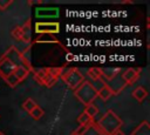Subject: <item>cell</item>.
<instances>
[{
	"mask_svg": "<svg viewBox=\"0 0 150 135\" xmlns=\"http://www.w3.org/2000/svg\"><path fill=\"white\" fill-rule=\"evenodd\" d=\"M91 121H93V119H90L84 112L77 117V122H79V124H80L81 127H86V126H88Z\"/></svg>",
	"mask_w": 150,
	"mask_h": 135,
	"instance_id": "44dd1931",
	"label": "cell"
},
{
	"mask_svg": "<svg viewBox=\"0 0 150 135\" xmlns=\"http://www.w3.org/2000/svg\"><path fill=\"white\" fill-rule=\"evenodd\" d=\"M71 135H79V134H76V133H73V134H71Z\"/></svg>",
	"mask_w": 150,
	"mask_h": 135,
	"instance_id": "d4e9b609",
	"label": "cell"
},
{
	"mask_svg": "<svg viewBox=\"0 0 150 135\" xmlns=\"http://www.w3.org/2000/svg\"><path fill=\"white\" fill-rule=\"evenodd\" d=\"M110 85H107L110 89H111V92H112V94L114 95H117V94H120L125 87H127V83L124 82V80H123V77H122V74L120 73V74H117L114 79H111L110 81Z\"/></svg>",
	"mask_w": 150,
	"mask_h": 135,
	"instance_id": "ba28073f",
	"label": "cell"
},
{
	"mask_svg": "<svg viewBox=\"0 0 150 135\" xmlns=\"http://www.w3.org/2000/svg\"><path fill=\"white\" fill-rule=\"evenodd\" d=\"M74 133H76V134H79V135H103L102 131H101V129L98 128V126H97L96 122H94V121H91V122H90L88 126H86V127L79 126V128H77Z\"/></svg>",
	"mask_w": 150,
	"mask_h": 135,
	"instance_id": "9c48e42d",
	"label": "cell"
},
{
	"mask_svg": "<svg viewBox=\"0 0 150 135\" xmlns=\"http://www.w3.org/2000/svg\"><path fill=\"white\" fill-rule=\"evenodd\" d=\"M75 97L84 106H88L89 103H93L94 100L97 97V90L94 88V86L89 81H83L75 90H74Z\"/></svg>",
	"mask_w": 150,
	"mask_h": 135,
	"instance_id": "277c9868",
	"label": "cell"
},
{
	"mask_svg": "<svg viewBox=\"0 0 150 135\" xmlns=\"http://www.w3.org/2000/svg\"><path fill=\"white\" fill-rule=\"evenodd\" d=\"M22 41L23 42H28L30 40V20L28 19L22 26Z\"/></svg>",
	"mask_w": 150,
	"mask_h": 135,
	"instance_id": "9a60e30c",
	"label": "cell"
},
{
	"mask_svg": "<svg viewBox=\"0 0 150 135\" xmlns=\"http://www.w3.org/2000/svg\"><path fill=\"white\" fill-rule=\"evenodd\" d=\"M12 4H13L12 0H0V9L1 11H6Z\"/></svg>",
	"mask_w": 150,
	"mask_h": 135,
	"instance_id": "603a6c76",
	"label": "cell"
},
{
	"mask_svg": "<svg viewBox=\"0 0 150 135\" xmlns=\"http://www.w3.org/2000/svg\"><path fill=\"white\" fill-rule=\"evenodd\" d=\"M141 72H142L141 68H127L122 74V77H123L124 82L127 83V86L128 85H132L138 79Z\"/></svg>",
	"mask_w": 150,
	"mask_h": 135,
	"instance_id": "30bf717a",
	"label": "cell"
},
{
	"mask_svg": "<svg viewBox=\"0 0 150 135\" xmlns=\"http://www.w3.org/2000/svg\"><path fill=\"white\" fill-rule=\"evenodd\" d=\"M132 96L138 101L142 102L146 96H148V90L143 87V86H138L132 90Z\"/></svg>",
	"mask_w": 150,
	"mask_h": 135,
	"instance_id": "7c38bea8",
	"label": "cell"
},
{
	"mask_svg": "<svg viewBox=\"0 0 150 135\" xmlns=\"http://www.w3.org/2000/svg\"><path fill=\"white\" fill-rule=\"evenodd\" d=\"M84 113H86L90 119H94V117L97 115V113H98V108H97L96 104H94V103H89L88 106H86V108H84Z\"/></svg>",
	"mask_w": 150,
	"mask_h": 135,
	"instance_id": "ac0fdd59",
	"label": "cell"
},
{
	"mask_svg": "<svg viewBox=\"0 0 150 135\" xmlns=\"http://www.w3.org/2000/svg\"><path fill=\"white\" fill-rule=\"evenodd\" d=\"M21 66H30V63L22 52L11 46L0 58V76L6 80Z\"/></svg>",
	"mask_w": 150,
	"mask_h": 135,
	"instance_id": "6da1fadb",
	"label": "cell"
},
{
	"mask_svg": "<svg viewBox=\"0 0 150 135\" xmlns=\"http://www.w3.org/2000/svg\"><path fill=\"white\" fill-rule=\"evenodd\" d=\"M11 34H12V36L15 40L22 41V28H21V26H16L15 28H13V31L11 32Z\"/></svg>",
	"mask_w": 150,
	"mask_h": 135,
	"instance_id": "7402d4cb",
	"label": "cell"
},
{
	"mask_svg": "<svg viewBox=\"0 0 150 135\" xmlns=\"http://www.w3.org/2000/svg\"><path fill=\"white\" fill-rule=\"evenodd\" d=\"M112 135H125V134H124L122 130H120V129H118V130H117V131H115Z\"/></svg>",
	"mask_w": 150,
	"mask_h": 135,
	"instance_id": "cb8c5ba5",
	"label": "cell"
},
{
	"mask_svg": "<svg viewBox=\"0 0 150 135\" xmlns=\"http://www.w3.org/2000/svg\"><path fill=\"white\" fill-rule=\"evenodd\" d=\"M35 32L38 34H55L60 32L59 22H36Z\"/></svg>",
	"mask_w": 150,
	"mask_h": 135,
	"instance_id": "52a82bcc",
	"label": "cell"
},
{
	"mask_svg": "<svg viewBox=\"0 0 150 135\" xmlns=\"http://www.w3.org/2000/svg\"><path fill=\"white\" fill-rule=\"evenodd\" d=\"M63 73L62 67H48V68H40L34 72V79L41 86L47 88L53 87Z\"/></svg>",
	"mask_w": 150,
	"mask_h": 135,
	"instance_id": "7a4b0ae2",
	"label": "cell"
},
{
	"mask_svg": "<svg viewBox=\"0 0 150 135\" xmlns=\"http://www.w3.org/2000/svg\"><path fill=\"white\" fill-rule=\"evenodd\" d=\"M96 124L101 129L102 134L104 135H112L115 131H117L122 126V120L112 112L108 110L97 122Z\"/></svg>",
	"mask_w": 150,
	"mask_h": 135,
	"instance_id": "3957f363",
	"label": "cell"
},
{
	"mask_svg": "<svg viewBox=\"0 0 150 135\" xmlns=\"http://www.w3.org/2000/svg\"><path fill=\"white\" fill-rule=\"evenodd\" d=\"M111 95H114L112 94V92H111V89L105 85V86H103L101 89H98L97 90V97H100L101 100H103V101H107Z\"/></svg>",
	"mask_w": 150,
	"mask_h": 135,
	"instance_id": "2e32d148",
	"label": "cell"
},
{
	"mask_svg": "<svg viewBox=\"0 0 150 135\" xmlns=\"http://www.w3.org/2000/svg\"><path fill=\"white\" fill-rule=\"evenodd\" d=\"M63 82L70 88V89H76L83 81H84V76L83 74L80 72L79 68L76 67H71L67 70H63L62 75H61Z\"/></svg>",
	"mask_w": 150,
	"mask_h": 135,
	"instance_id": "5b68a950",
	"label": "cell"
},
{
	"mask_svg": "<svg viewBox=\"0 0 150 135\" xmlns=\"http://www.w3.org/2000/svg\"><path fill=\"white\" fill-rule=\"evenodd\" d=\"M131 135H150V126L146 120L142 121L132 131Z\"/></svg>",
	"mask_w": 150,
	"mask_h": 135,
	"instance_id": "8fae6325",
	"label": "cell"
},
{
	"mask_svg": "<svg viewBox=\"0 0 150 135\" xmlns=\"http://www.w3.org/2000/svg\"><path fill=\"white\" fill-rule=\"evenodd\" d=\"M87 75H88L94 82H95V81H98V80H102V68L91 67V68L88 69Z\"/></svg>",
	"mask_w": 150,
	"mask_h": 135,
	"instance_id": "4fadbf2b",
	"label": "cell"
},
{
	"mask_svg": "<svg viewBox=\"0 0 150 135\" xmlns=\"http://www.w3.org/2000/svg\"><path fill=\"white\" fill-rule=\"evenodd\" d=\"M36 15L38 16H55L57 15V9L55 8H49V9H45V8H39L36 9Z\"/></svg>",
	"mask_w": 150,
	"mask_h": 135,
	"instance_id": "e0dca14e",
	"label": "cell"
},
{
	"mask_svg": "<svg viewBox=\"0 0 150 135\" xmlns=\"http://www.w3.org/2000/svg\"><path fill=\"white\" fill-rule=\"evenodd\" d=\"M32 72V66H21V67H19L11 76H8L6 80H5V82L11 87V88H14V87H16L21 81H23L27 76H28V74Z\"/></svg>",
	"mask_w": 150,
	"mask_h": 135,
	"instance_id": "8992f818",
	"label": "cell"
},
{
	"mask_svg": "<svg viewBox=\"0 0 150 135\" xmlns=\"http://www.w3.org/2000/svg\"><path fill=\"white\" fill-rule=\"evenodd\" d=\"M28 114H29V115H30V116H32L34 120H40V119L43 116L45 112H43V109H42V108H41V107L38 104V106H36V107H35V108H34V109H33L30 113H28Z\"/></svg>",
	"mask_w": 150,
	"mask_h": 135,
	"instance_id": "ffe728a7",
	"label": "cell"
},
{
	"mask_svg": "<svg viewBox=\"0 0 150 135\" xmlns=\"http://www.w3.org/2000/svg\"><path fill=\"white\" fill-rule=\"evenodd\" d=\"M120 73H121L120 68H104L102 69V77H105L108 81H110Z\"/></svg>",
	"mask_w": 150,
	"mask_h": 135,
	"instance_id": "5bb4252c",
	"label": "cell"
},
{
	"mask_svg": "<svg viewBox=\"0 0 150 135\" xmlns=\"http://www.w3.org/2000/svg\"><path fill=\"white\" fill-rule=\"evenodd\" d=\"M36 106H38L36 102H35L33 99H30V97H28V99L22 103V108H23V110H26L27 113H30Z\"/></svg>",
	"mask_w": 150,
	"mask_h": 135,
	"instance_id": "d6986e66",
	"label": "cell"
},
{
	"mask_svg": "<svg viewBox=\"0 0 150 135\" xmlns=\"http://www.w3.org/2000/svg\"><path fill=\"white\" fill-rule=\"evenodd\" d=\"M0 135H4V134H2V133H1V131H0Z\"/></svg>",
	"mask_w": 150,
	"mask_h": 135,
	"instance_id": "484cf974",
	"label": "cell"
}]
</instances>
